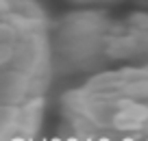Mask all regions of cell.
Wrapping results in <instances>:
<instances>
[{
    "label": "cell",
    "instance_id": "obj_1",
    "mask_svg": "<svg viewBox=\"0 0 148 141\" xmlns=\"http://www.w3.org/2000/svg\"><path fill=\"white\" fill-rule=\"evenodd\" d=\"M2 115L18 109L2 124V135L18 126L31 135L42 117V96L48 82V41L44 15L35 0H2Z\"/></svg>",
    "mask_w": 148,
    "mask_h": 141
}]
</instances>
